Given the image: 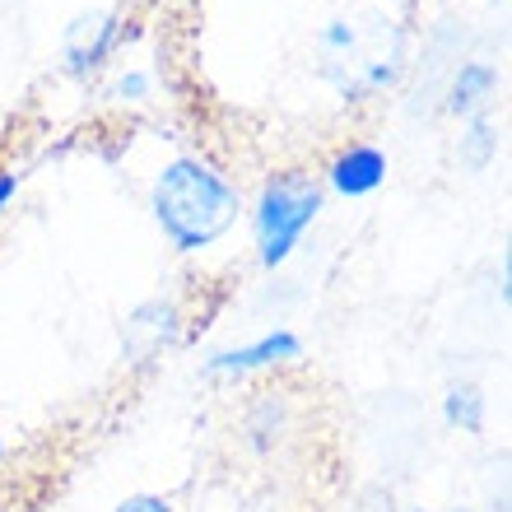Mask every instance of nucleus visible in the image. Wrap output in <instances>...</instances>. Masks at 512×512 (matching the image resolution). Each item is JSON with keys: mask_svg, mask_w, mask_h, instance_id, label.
I'll list each match as a JSON object with an SVG mask.
<instances>
[{"mask_svg": "<svg viewBox=\"0 0 512 512\" xmlns=\"http://www.w3.org/2000/svg\"><path fill=\"white\" fill-rule=\"evenodd\" d=\"M243 187L205 154H177L154 173L149 215L177 256L215 247L243 215Z\"/></svg>", "mask_w": 512, "mask_h": 512, "instance_id": "f257e3e1", "label": "nucleus"}, {"mask_svg": "<svg viewBox=\"0 0 512 512\" xmlns=\"http://www.w3.org/2000/svg\"><path fill=\"white\" fill-rule=\"evenodd\" d=\"M326 191L308 168H280L270 173L252 196V238H256V261L266 270L284 266L298 252L303 233L322 219Z\"/></svg>", "mask_w": 512, "mask_h": 512, "instance_id": "f03ea898", "label": "nucleus"}, {"mask_svg": "<svg viewBox=\"0 0 512 512\" xmlns=\"http://www.w3.org/2000/svg\"><path fill=\"white\" fill-rule=\"evenodd\" d=\"M126 42L122 10H80L61 33V75L98 80L112 66L117 47Z\"/></svg>", "mask_w": 512, "mask_h": 512, "instance_id": "7ed1b4c3", "label": "nucleus"}, {"mask_svg": "<svg viewBox=\"0 0 512 512\" xmlns=\"http://www.w3.org/2000/svg\"><path fill=\"white\" fill-rule=\"evenodd\" d=\"M387 173H391V159L382 145H373V140H345L326 159L317 182H322V191H336L345 201H364V196H378L387 187Z\"/></svg>", "mask_w": 512, "mask_h": 512, "instance_id": "20e7f679", "label": "nucleus"}, {"mask_svg": "<svg viewBox=\"0 0 512 512\" xmlns=\"http://www.w3.org/2000/svg\"><path fill=\"white\" fill-rule=\"evenodd\" d=\"M177 340H182V308H177V298H168V294L140 298L122 317V350L135 364L159 359L163 350H173Z\"/></svg>", "mask_w": 512, "mask_h": 512, "instance_id": "39448f33", "label": "nucleus"}, {"mask_svg": "<svg viewBox=\"0 0 512 512\" xmlns=\"http://www.w3.org/2000/svg\"><path fill=\"white\" fill-rule=\"evenodd\" d=\"M503 89V70L489 61V56H471L452 70L447 80V94H443V108L457 117V122H471V117H485L494 108V98Z\"/></svg>", "mask_w": 512, "mask_h": 512, "instance_id": "423d86ee", "label": "nucleus"}, {"mask_svg": "<svg viewBox=\"0 0 512 512\" xmlns=\"http://www.w3.org/2000/svg\"><path fill=\"white\" fill-rule=\"evenodd\" d=\"M294 359H298V336H289V331H270V336L252 340V345H243V350L215 354V359H210V373H224V378H243V373H266V368L294 364Z\"/></svg>", "mask_w": 512, "mask_h": 512, "instance_id": "0eeeda50", "label": "nucleus"}, {"mask_svg": "<svg viewBox=\"0 0 512 512\" xmlns=\"http://www.w3.org/2000/svg\"><path fill=\"white\" fill-rule=\"evenodd\" d=\"M499 159V122L494 117H471L461 122V135H457V163L466 173H489V163Z\"/></svg>", "mask_w": 512, "mask_h": 512, "instance_id": "6e6552de", "label": "nucleus"}, {"mask_svg": "<svg viewBox=\"0 0 512 512\" xmlns=\"http://www.w3.org/2000/svg\"><path fill=\"white\" fill-rule=\"evenodd\" d=\"M108 98L112 103H149L154 98V75L145 66H126L108 80Z\"/></svg>", "mask_w": 512, "mask_h": 512, "instance_id": "1a4fd4ad", "label": "nucleus"}, {"mask_svg": "<svg viewBox=\"0 0 512 512\" xmlns=\"http://www.w3.org/2000/svg\"><path fill=\"white\" fill-rule=\"evenodd\" d=\"M19 187H24V173H19V168H0V215L14 205Z\"/></svg>", "mask_w": 512, "mask_h": 512, "instance_id": "9d476101", "label": "nucleus"}, {"mask_svg": "<svg viewBox=\"0 0 512 512\" xmlns=\"http://www.w3.org/2000/svg\"><path fill=\"white\" fill-rule=\"evenodd\" d=\"M0 461H5V433H0Z\"/></svg>", "mask_w": 512, "mask_h": 512, "instance_id": "9b49d317", "label": "nucleus"}]
</instances>
